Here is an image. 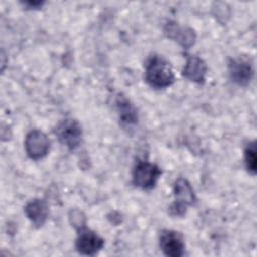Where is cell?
<instances>
[{"instance_id":"cell-1","label":"cell","mask_w":257,"mask_h":257,"mask_svg":"<svg viewBox=\"0 0 257 257\" xmlns=\"http://www.w3.org/2000/svg\"><path fill=\"white\" fill-rule=\"evenodd\" d=\"M145 80L156 89L171 86L175 82V74L170 62L161 55H151L145 63Z\"/></svg>"},{"instance_id":"cell-2","label":"cell","mask_w":257,"mask_h":257,"mask_svg":"<svg viewBox=\"0 0 257 257\" xmlns=\"http://www.w3.org/2000/svg\"><path fill=\"white\" fill-rule=\"evenodd\" d=\"M174 202L169 207V213L173 217H183L188 207L196 201L194 190L187 179L178 178L174 183Z\"/></svg>"},{"instance_id":"cell-3","label":"cell","mask_w":257,"mask_h":257,"mask_svg":"<svg viewBox=\"0 0 257 257\" xmlns=\"http://www.w3.org/2000/svg\"><path fill=\"white\" fill-rule=\"evenodd\" d=\"M133 184L142 190L153 189L162 175L161 169L154 163L139 160L133 169Z\"/></svg>"},{"instance_id":"cell-4","label":"cell","mask_w":257,"mask_h":257,"mask_svg":"<svg viewBox=\"0 0 257 257\" xmlns=\"http://www.w3.org/2000/svg\"><path fill=\"white\" fill-rule=\"evenodd\" d=\"M55 135L58 141L68 150L77 149L82 140V128L80 124L72 118L62 120L55 128Z\"/></svg>"},{"instance_id":"cell-5","label":"cell","mask_w":257,"mask_h":257,"mask_svg":"<svg viewBox=\"0 0 257 257\" xmlns=\"http://www.w3.org/2000/svg\"><path fill=\"white\" fill-rule=\"evenodd\" d=\"M77 230L75 240V248L78 253L87 256L96 255L104 246V240L99 237L94 231L86 226H82Z\"/></svg>"},{"instance_id":"cell-6","label":"cell","mask_w":257,"mask_h":257,"mask_svg":"<svg viewBox=\"0 0 257 257\" xmlns=\"http://www.w3.org/2000/svg\"><path fill=\"white\" fill-rule=\"evenodd\" d=\"M24 148L27 156L30 159L37 161L47 155L50 148V142L43 132L32 130L25 137Z\"/></svg>"},{"instance_id":"cell-7","label":"cell","mask_w":257,"mask_h":257,"mask_svg":"<svg viewBox=\"0 0 257 257\" xmlns=\"http://www.w3.org/2000/svg\"><path fill=\"white\" fill-rule=\"evenodd\" d=\"M228 71L231 80L240 86L248 85L254 76L251 62L244 57L231 58L228 63Z\"/></svg>"},{"instance_id":"cell-8","label":"cell","mask_w":257,"mask_h":257,"mask_svg":"<svg viewBox=\"0 0 257 257\" xmlns=\"http://www.w3.org/2000/svg\"><path fill=\"white\" fill-rule=\"evenodd\" d=\"M159 246L162 252L169 257H181L185 254L183 236L174 230H163L161 232Z\"/></svg>"},{"instance_id":"cell-9","label":"cell","mask_w":257,"mask_h":257,"mask_svg":"<svg viewBox=\"0 0 257 257\" xmlns=\"http://www.w3.org/2000/svg\"><path fill=\"white\" fill-rule=\"evenodd\" d=\"M165 35L178 42L184 49H189L196 40V34L190 27H182L176 21H168L164 26Z\"/></svg>"},{"instance_id":"cell-10","label":"cell","mask_w":257,"mask_h":257,"mask_svg":"<svg viewBox=\"0 0 257 257\" xmlns=\"http://www.w3.org/2000/svg\"><path fill=\"white\" fill-rule=\"evenodd\" d=\"M207 70V64L202 58L196 55H186V63L182 71L186 79L198 84H203L206 81Z\"/></svg>"},{"instance_id":"cell-11","label":"cell","mask_w":257,"mask_h":257,"mask_svg":"<svg viewBox=\"0 0 257 257\" xmlns=\"http://www.w3.org/2000/svg\"><path fill=\"white\" fill-rule=\"evenodd\" d=\"M24 213L36 228H40L48 218V204L42 199H33L25 205Z\"/></svg>"},{"instance_id":"cell-12","label":"cell","mask_w":257,"mask_h":257,"mask_svg":"<svg viewBox=\"0 0 257 257\" xmlns=\"http://www.w3.org/2000/svg\"><path fill=\"white\" fill-rule=\"evenodd\" d=\"M115 109L118 114L119 121L124 126H132L138 122L139 115L136 106L124 95L118 93L115 97Z\"/></svg>"},{"instance_id":"cell-13","label":"cell","mask_w":257,"mask_h":257,"mask_svg":"<svg viewBox=\"0 0 257 257\" xmlns=\"http://www.w3.org/2000/svg\"><path fill=\"white\" fill-rule=\"evenodd\" d=\"M244 162L247 171L255 175L257 170V156H256V143L255 141L249 143L244 149Z\"/></svg>"},{"instance_id":"cell-14","label":"cell","mask_w":257,"mask_h":257,"mask_svg":"<svg viewBox=\"0 0 257 257\" xmlns=\"http://www.w3.org/2000/svg\"><path fill=\"white\" fill-rule=\"evenodd\" d=\"M68 219L70 224L75 228L78 229L82 226L86 225V218L85 215L78 209H72L69 211Z\"/></svg>"},{"instance_id":"cell-15","label":"cell","mask_w":257,"mask_h":257,"mask_svg":"<svg viewBox=\"0 0 257 257\" xmlns=\"http://www.w3.org/2000/svg\"><path fill=\"white\" fill-rule=\"evenodd\" d=\"M24 4H25V5H28L29 7L36 8V7H38V6L41 7V5L43 4V2H25Z\"/></svg>"}]
</instances>
